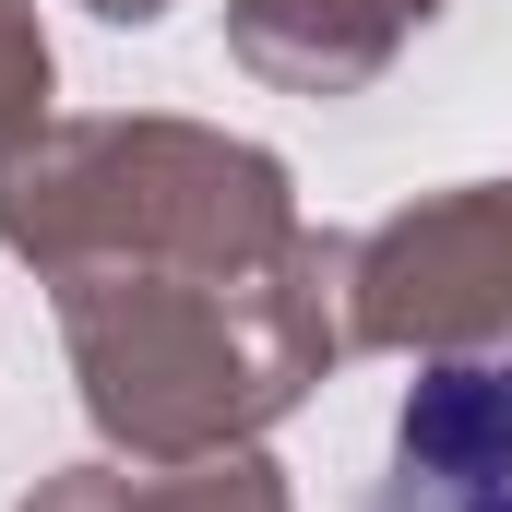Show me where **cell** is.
<instances>
[{
    "label": "cell",
    "mask_w": 512,
    "mask_h": 512,
    "mask_svg": "<svg viewBox=\"0 0 512 512\" xmlns=\"http://www.w3.org/2000/svg\"><path fill=\"white\" fill-rule=\"evenodd\" d=\"M370 512H512V346H453L405 382Z\"/></svg>",
    "instance_id": "6da1fadb"
}]
</instances>
